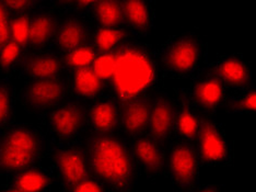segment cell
<instances>
[{"label": "cell", "instance_id": "1", "mask_svg": "<svg viewBox=\"0 0 256 192\" xmlns=\"http://www.w3.org/2000/svg\"><path fill=\"white\" fill-rule=\"evenodd\" d=\"M115 55L110 87L120 106L164 89L166 78L152 45L142 40L130 39L115 50Z\"/></svg>", "mask_w": 256, "mask_h": 192}, {"label": "cell", "instance_id": "2", "mask_svg": "<svg viewBox=\"0 0 256 192\" xmlns=\"http://www.w3.org/2000/svg\"><path fill=\"white\" fill-rule=\"evenodd\" d=\"M86 164L108 192H135L137 169L130 142L110 134H93L86 142Z\"/></svg>", "mask_w": 256, "mask_h": 192}, {"label": "cell", "instance_id": "3", "mask_svg": "<svg viewBox=\"0 0 256 192\" xmlns=\"http://www.w3.org/2000/svg\"><path fill=\"white\" fill-rule=\"evenodd\" d=\"M164 78L192 79L208 65V44L198 33L188 31L168 38L156 50Z\"/></svg>", "mask_w": 256, "mask_h": 192}, {"label": "cell", "instance_id": "4", "mask_svg": "<svg viewBox=\"0 0 256 192\" xmlns=\"http://www.w3.org/2000/svg\"><path fill=\"white\" fill-rule=\"evenodd\" d=\"M46 148L44 135L36 127L18 124L0 134V172L16 174L42 158Z\"/></svg>", "mask_w": 256, "mask_h": 192}, {"label": "cell", "instance_id": "5", "mask_svg": "<svg viewBox=\"0 0 256 192\" xmlns=\"http://www.w3.org/2000/svg\"><path fill=\"white\" fill-rule=\"evenodd\" d=\"M194 145L202 166L226 167L234 164V143L224 125L212 116H202Z\"/></svg>", "mask_w": 256, "mask_h": 192}, {"label": "cell", "instance_id": "6", "mask_svg": "<svg viewBox=\"0 0 256 192\" xmlns=\"http://www.w3.org/2000/svg\"><path fill=\"white\" fill-rule=\"evenodd\" d=\"M202 166L194 143L178 139L168 143L166 174L176 192H192L200 184Z\"/></svg>", "mask_w": 256, "mask_h": 192}, {"label": "cell", "instance_id": "7", "mask_svg": "<svg viewBox=\"0 0 256 192\" xmlns=\"http://www.w3.org/2000/svg\"><path fill=\"white\" fill-rule=\"evenodd\" d=\"M192 106L202 116H214L230 92L206 66L186 87Z\"/></svg>", "mask_w": 256, "mask_h": 192}, {"label": "cell", "instance_id": "8", "mask_svg": "<svg viewBox=\"0 0 256 192\" xmlns=\"http://www.w3.org/2000/svg\"><path fill=\"white\" fill-rule=\"evenodd\" d=\"M127 141L130 145L137 172L150 181H156L164 176L166 171V145L159 143L147 133Z\"/></svg>", "mask_w": 256, "mask_h": 192}, {"label": "cell", "instance_id": "9", "mask_svg": "<svg viewBox=\"0 0 256 192\" xmlns=\"http://www.w3.org/2000/svg\"><path fill=\"white\" fill-rule=\"evenodd\" d=\"M50 157L56 176L66 189L74 187L90 176L84 148L78 145L58 144Z\"/></svg>", "mask_w": 256, "mask_h": 192}, {"label": "cell", "instance_id": "10", "mask_svg": "<svg viewBox=\"0 0 256 192\" xmlns=\"http://www.w3.org/2000/svg\"><path fill=\"white\" fill-rule=\"evenodd\" d=\"M86 124V109L77 101L60 104L46 118L48 130L58 144L70 143Z\"/></svg>", "mask_w": 256, "mask_h": 192}, {"label": "cell", "instance_id": "11", "mask_svg": "<svg viewBox=\"0 0 256 192\" xmlns=\"http://www.w3.org/2000/svg\"><path fill=\"white\" fill-rule=\"evenodd\" d=\"M207 67L230 94L246 89L254 84L251 65L240 53L220 55L217 60L208 63Z\"/></svg>", "mask_w": 256, "mask_h": 192}, {"label": "cell", "instance_id": "12", "mask_svg": "<svg viewBox=\"0 0 256 192\" xmlns=\"http://www.w3.org/2000/svg\"><path fill=\"white\" fill-rule=\"evenodd\" d=\"M67 94L66 81L60 78L31 80L21 92L23 104L32 111L54 109Z\"/></svg>", "mask_w": 256, "mask_h": 192}, {"label": "cell", "instance_id": "13", "mask_svg": "<svg viewBox=\"0 0 256 192\" xmlns=\"http://www.w3.org/2000/svg\"><path fill=\"white\" fill-rule=\"evenodd\" d=\"M176 101L173 95L161 89L152 95L147 134L166 146L172 141Z\"/></svg>", "mask_w": 256, "mask_h": 192}, {"label": "cell", "instance_id": "14", "mask_svg": "<svg viewBox=\"0 0 256 192\" xmlns=\"http://www.w3.org/2000/svg\"><path fill=\"white\" fill-rule=\"evenodd\" d=\"M176 116L172 139L194 143L198 133L202 115L196 111L188 99L186 87L174 89Z\"/></svg>", "mask_w": 256, "mask_h": 192}, {"label": "cell", "instance_id": "15", "mask_svg": "<svg viewBox=\"0 0 256 192\" xmlns=\"http://www.w3.org/2000/svg\"><path fill=\"white\" fill-rule=\"evenodd\" d=\"M123 8V26L130 33L132 39L140 40L148 37L152 31L156 21V8L154 2L146 0H125Z\"/></svg>", "mask_w": 256, "mask_h": 192}, {"label": "cell", "instance_id": "16", "mask_svg": "<svg viewBox=\"0 0 256 192\" xmlns=\"http://www.w3.org/2000/svg\"><path fill=\"white\" fill-rule=\"evenodd\" d=\"M151 99L152 96L139 98L120 106L118 126L127 139L147 133Z\"/></svg>", "mask_w": 256, "mask_h": 192}, {"label": "cell", "instance_id": "17", "mask_svg": "<svg viewBox=\"0 0 256 192\" xmlns=\"http://www.w3.org/2000/svg\"><path fill=\"white\" fill-rule=\"evenodd\" d=\"M120 104L115 98H106L94 102L86 111V122H89L94 134H110L118 126Z\"/></svg>", "mask_w": 256, "mask_h": 192}, {"label": "cell", "instance_id": "18", "mask_svg": "<svg viewBox=\"0 0 256 192\" xmlns=\"http://www.w3.org/2000/svg\"><path fill=\"white\" fill-rule=\"evenodd\" d=\"M20 67L23 75L32 80L56 78L62 69V61L55 54L36 52L22 57Z\"/></svg>", "mask_w": 256, "mask_h": 192}, {"label": "cell", "instance_id": "19", "mask_svg": "<svg viewBox=\"0 0 256 192\" xmlns=\"http://www.w3.org/2000/svg\"><path fill=\"white\" fill-rule=\"evenodd\" d=\"M90 26L82 19L72 17L58 26L55 44L64 53H68L79 46L86 45L90 36Z\"/></svg>", "mask_w": 256, "mask_h": 192}, {"label": "cell", "instance_id": "20", "mask_svg": "<svg viewBox=\"0 0 256 192\" xmlns=\"http://www.w3.org/2000/svg\"><path fill=\"white\" fill-rule=\"evenodd\" d=\"M58 26L57 17L50 11H40L31 17L28 46L34 50L44 49L55 39Z\"/></svg>", "mask_w": 256, "mask_h": 192}, {"label": "cell", "instance_id": "21", "mask_svg": "<svg viewBox=\"0 0 256 192\" xmlns=\"http://www.w3.org/2000/svg\"><path fill=\"white\" fill-rule=\"evenodd\" d=\"M52 183L53 177L48 169L32 166L16 174L12 188L22 192H45Z\"/></svg>", "mask_w": 256, "mask_h": 192}, {"label": "cell", "instance_id": "22", "mask_svg": "<svg viewBox=\"0 0 256 192\" xmlns=\"http://www.w3.org/2000/svg\"><path fill=\"white\" fill-rule=\"evenodd\" d=\"M130 39H132V37L124 26L98 28L93 36L92 46L98 54L108 53L114 52Z\"/></svg>", "mask_w": 256, "mask_h": 192}, {"label": "cell", "instance_id": "23", "mask_svg": "<svg viewBox=\"0 0 256 192\" xmlns=\"http://www.w3.org/2000/svg\"><path fill=\"white\" fill-rule=\"evenodd\" d=\"M104 81L96 76L91 66L74 71L72 88L76 96L84 99H92L101 94L104 88Z\"/></svg>", "mask_w": 256, "mask_h": 192}, {"label": "cell", "instance_id": "24", "mask_svg": "<svg viewBox=\"0 0 256 192\" xmlns=\"http://www.w3.org/2000/svg\"><path fill=\"white\" fill-rule=\"evenodd\" d=\"M93 19L98 28L123 26V8L122 2H94L91 9Z\"/></svg>", "mask_w": 256, "mask_h": 192}, {"label": "cell", "instance_id": "25", "mask_svg": "<svg viewBox=\"0 0 256 192\" xmlns=\"http://www.w3.org/2000/svg\"><path fill=\"white\" fill-rule=\"evenodd\" d=\"M222 108L228 113L253 114L256 111V86L253 84L248 88L232 92L226 98Z\"/></svg>", "mask_w": 256, "mask_h": 192}, {"label": "cell", "instance_id": "26", "mask_svg": "<svg viewBox=\"0 0 256 192\" xmlns=\"http://www.w3.org/2000/svg\"><path fill=\"white\" fill-rule=\"evenodd\" d=\"M98 56L96 51L92 45H82L65 54L62 64L66 67L77 71L80 68L90 67Z\"/></svg>", "mask_w": 256, "mask_h": 192}, {"label": "cell", "instance_id": "27", "mask_svg": "<svg viewBox=\"0 0 256 192\" xmlns=\"http://www.w3.org/2000/svg\"><path fill=\"white\" fill-rule=\"evenodd\" d=\"M115 51L108 52V53L98 54L94 62L92 63V71L96 74L98 78H101L104 83L112 81L114 71H115Z\"/></svg>", "mask_w": 256, "mask_h": 192}, {"label": "cell", "instance_id": "28", "mask_svg": "<svg viewBox=\"0 0 256 192\" xmlns=\"http://www.w3.org/2000/svg\"><path fill=\"white\" fill-rule=\"evenodd\" d=\"M10 40L18 43L22 48L28 45V33H30V17L18 15L9 21Z\"/></svg>", "mask_w": 256, "mask_h": 192}, {"label": "cell", "instance_id": "29", "mask_svg": "<svg viewBox=\"0 0 256 192\" xmlns=\"http://www.w3.org/2000/svg\"><path fill=\"white\" fill-rule=\"evenodd\" d=\"M14 91L4 83H0V126L7 124L12 115Z\"/></svg>", "mask_w": 256, "mask_h": 192}, {"label": "cell", "instance_id": "30", "mask_svg": "<svg viewBox=\"0 0 256 192\" xmlns=\"http://www.w3.org/2000/svg\"><path fill=\"white\" fill-rule=\"evenodd\" d=\"M23 48L14 41H9L0 51V65L4 68H10L16 65L19 61L21 62Z\"/></svg>", "mask_w": 256, "mask_h": 192}, {"label": "cell", "instance_id": "31", "mask_svg": "<svg viewBox=\"0 0 256 192\" xmlns=\"http://www.w3.org/2000/svg\"><path fill=\"white\" fill-rule=\"evenodd\" d=\"M67 192H106V189L96 178L89 176L74 187L67 189Z\"/></svg>", "mask_w": 256, "mask_h": 192}, {"label": "cell", "instance_id": "32", "mask_svg": "<svg viewBox=\"0 0 256 192\" xmlns=\"http://www.w3.org/2000/svg\"><path fill=\"white\" fill-rule=\"evenodd\" d=\"M10 41L9 21L6 13V7L0 3V51Z\"/></svg>", "mask_w": 256, "mask_h": 192}, {"label": "cell", "instance_id": "33", "mask_svg": "<svg viewBox=\"0 0 256 192\" xmlns=\"http://www.w3.org/2000/svg\"><path fill=\"white\" fill-rule=\"evenodd\" d=\"M4 5H6V8L10 9L14 13H16L19 15H23L26 10L32 8V6L36 5V2H28V0H24V2H6Z\"/></svg>", "mask_w": 256, "mask_h": 192}, {"label": "cell", "instance_id": "34", "mask_svg": "<svg viewBox=\"0 0 256 192\" xmlns=\"http://www.w3.org/2000/svg\"><path fill=\"white\" fill-rule=\"evenodd\" d=\"M192 192H222V189L218 184L208 183L202 185L198 184Z\"/></svg>", "mask_w": 256, "mask_h": 192}, {"label": "cell", "instance_id": "35", "mask_svg": "<svg viewBox=\"0 0 256 192\" xmlns=\"http://www.w3.org/2000/svg\"><path fill=\"white\" fill-rule=\"evenodd\" d=\"M4 192H22V191H19V190L14 189V188H11V189H9V190H6V191H4Z\"/></svg>", "mask_w": 256, "mask_h": 192}]
</instances>
